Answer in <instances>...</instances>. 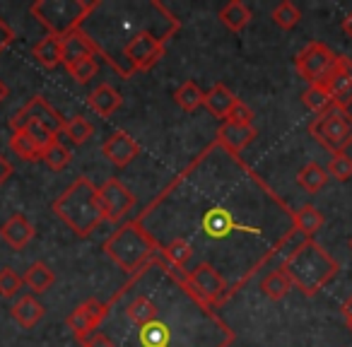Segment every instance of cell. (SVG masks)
<instances>
[{
    "mask_svg": "<svg viewBox=\"0 0 352 347\" xmlns=\"http://www.w3.org/2000/svg\"><path fill=\"white\" fill-rule=\"evenodd\" d=\"M142 215H174L176 236L191 244L193 254H225L246 249L251 239L270 263L289 258L304 241L292 225L294 212L263 179L225 147L212 142L152 201Z\"/></svg>",
    "mask_w": 352,
    "mask_h": 347,
    "instance_id": "cell-1",
    "label": "cell"
},
{
    "mask_svg": "<svg viewBox=\"0 0 352 347\" xmlns=\"http://www.w3.org/2000/svg\"><path fill=\"white\" fill-rule=\"evenodd\" d=\"M54 212L60 222L70 227L78 236L87 239L107 222L99 201V188L89 177H78L54 201Z\"/></svg>",
    "mask_w": 352,
    "mask_h": 347,
    "instance_id": "cell-2",
    "label": "cell"
},
{
    "mask_svg": "<svg viewBox=\"0 0 352 347\" xmlns=\"http://www.w3.org/2000/svg\"><path fill=\"white\" fill-rule=\"evenodd\" d=\"M280 268L292 280L294 289H299L304 297H314L336 278L338 270H340V263L321 244L309 239Z\"/></svg>",
    "mask_w": 352,
    "mask_h": 347,
    "instance_id": "cell-3",
    "label": "cell"
},
{
    "mask_svg": "<svg viewBox=\"0 0 352 347\" xmlns=\"http://www.w3.org/2000/svg\"><path fill=\"white\" fill-rule=\"evenodd\" d=\"M107 256L126 273H142L152 265V258L157 254V244L145 232V227L138 220L126 222L118 227L104 244Z\"/></svg>",
    "mask_w": 352,
    "mask_h": 347,
    "instance_id": "cell-4",
    "label": "cell"
},
{
    "mask_svg": "<svg viewBox=\"0 0 352 347\" xmlns=\"http://www.w3.org/2000/svg\"><path fill=\"white\" fill-rule=\"evenodd\" d=\"M99 8V0H36L30 12L49 34L60 36L80 30L85 20Z\"/></svg>",
    "mask_w": 352,
    "mask_h": 347,
    "instance_id": "cell-5",
    "label": "cell"
},
{
    "mask_svg": "<svg viewBox=\"0 0 352 347\" xmlns=\"http://www.w3.org/2000/svg\"><path fill=\"white\" fill-rule=\"evenodd\" d=\"M309 133L331 155H342L352 145V113L333 104L323 113L314 116V121L309 123Z\"/></svg>",
    "mask_w": 352,
    "mask_h": 347,
    "instance_id": "cell-6",
    "label": "cell"
},
{
    "mask_svg": "<svg viewBox=\"0 0 352 347\" xmlns=\"http://www.w3.org/2000/svg\"><path fill=\"white\" fill-rule=\"evenodd\" d=\"M164 46H166V36H160L152 30H138L126 41L121 54V63L126 68L128 80L138 70H150L152 65H157V60L164 56Z\"/></svg>",
    "mask_w": 352,
    "mask_h": 347,
    "instance_id": "cell-7",
    "label": "cell"
},
{
    "mask_svg": "<svg viewBox=\"0 0 352 347\" xmlns=\"http://www.w3.org/2000/svg\"><path fill=\"white\" fill-rule=\"evenodd\" d=\"M336 60L338 56L323 41H311L297 54L294 68L309 85H323L328 75L333 73V68H336Z\"/></svg>",
    "mask_w": 352,
    "mask_h": 347,
    "instance_id": "cell-8",
    "label": "cell"
},
{
    "mask_svg": "<svg viewBox=\"0 0 352 347\" xmlns=\"http://www.w3.org/2000/svg\"><path fill=\"white\" fill-rule=\"evenodd\" d=\"M123 294V289H118V294H113L109 302H99V299H87V302L78 304V306L73 309V313H70L68 318H65V326L73 331V335L78 337L80 342L85 340L87 335H92V333H97V328L104 323V318L109 316V311H111V304L116 302L118 297Z\"/></svg>",
    "mask_w": 352,
    "mask_h": 347,
    "instance_id": "cell-9",
    "label": "cell"
},
{
    "mask_svg": "<svg viewBox=\"0 0 352 347\" xmlns=\"http://www.w3.org/2000/svg\"><path fill=\"white\" fill-rule=\"evenodd\" d=\"M30 121L41 123V126H46L51 133H56V135H60V133H63V126H65V118L60 116V113L49 104V99L41 97V94L32 97L30 102H27L25 107H22L20 111L10 118L12 133L25 131V128L30 126Z\"/></svg>",
    "mask_w": 352,
    "mask_h": 347,
    "instance_id": "cell-10",
    "label": "cell"
},
{
    "mask_svg": "<svg viewBox=\"0 0 352 347\" xmlns=\"http://www.w3.org/2000/svg\"><path fill=\"white\" fill-rule=\"evenodd\" d=\"M191 275V282L196 287L198 297H201L203 306L210 311L212 306H220L222 302H227V278H222L220 270H215L208 263H196V268L188 270Z\"/></svg>",
    "mask_w": 352,
    "mask_h": 347,
    "instance_id": "cell-11",
    "label": "cell"
},
{
    "mask_svg": "<svg viewBox=\"0 0 352 347\" xmlns=\"http://www.w3.org/2000/svg\"><path fill=\"white\" fill-rule=\"evenodd\" d=\"M99 201H102L104 217L109 222H118L135 208V196L123 186L118 179H107L99 188Z\"/></svg>",
    "mask_w": 352,
    "mask_h": 347,
    "instance_id": "cell-12",
    "label": "cell"
},
{
    "mask_svg": "<svg viewBox=\"0 0 352 347\" xmlns=\"http://www.w3.org/2000/svg\"><path fill=\"white\" fill-rule=\"evenodd\" d=\"M323 87H326V92L331 94L336 107L350 109V104H352V58L338 56L336 68H333V73L326 78Z\"/></svg>",
    "mask_w": 352,
    "mask_h": 347,
    "instance_id": "cell-13",
    "label": "cell"
},
{
    "mask_svg": "<svg viewBox=\"0 0 352 347\" xmlns=\"http://www.w3.org/2000/svg\"><path fill=\"white\" fill-rule=\"evenodd\" d=\"M102 155L107 157L113 166L123 169V166H128L138 155H140V145H138L126 131H116L104 140Z\"/></svg>",
    "mask_w": 352,
    "mask_h": 347,
    "instance_id": "cell-14",
    "label": "cell"
},
{
    "mask_svg": "<svg viewBox=\"0 0 352 347\" xmlns=\"http://www.w3.org/2000/svg\"><path fill=\"white\" fill-rule=\"evenodd\" d=\"M60 41H63V65L65 68L73 63H80V60H85V58L99 56V44L85 30L70 32V34H65Z\"/></svg>",
    "mask_w": 352,
    "mask_h": 347,
    "instance_id": "cell-15",
    "label": "cell"
},
{
    "mask_svg": "<svg viewBox=\"0 0 352 347\" xmlns=\"http://www.w3.org/2000/svg\"><path fill=\"white\" fill-rule=\"evenodd\" d=\"M258 135L254 126H239V123H230L225 121L217 131V145L225 147L232 155H239L249 142H254V137Z\"/></svg>",
    "mask_w": 352,
    "mask_h": 347,
    "instance_id": "cell-16",
    "label": "cell"
},
{
    "mask_svg": "<svg viewBox=\"0 0 352 347\" xmlns=\"http://www.w3.org/2000/svg\"><path fill=\"white\" fill-rule=\"evenodd\" d=\"M0 239L6 241L8 246H12L15 251H22L34 239V225L22 212H15L6 225L0 227Z\"/></svg>",
    "mask_w": 352,
    "mask_h": 347,
    "instance_id": "cell-17",
    "label": "cell"
},
{
    "mask_svg": "<svg viewBox=\"0 0 352 347\" xmlns=\"http://www.w3.org/2000/svg\"><path fill=\"white\" fill-rule=\"evenodd\" d=\"M121 94L116 92V89L111 87V85H99V87H94L92 92H89V97H87V104H89V109H92L97 116H102V118H109V116H113V113L118 111V107H121Z\"/></svg>",
    "mask_w": 352,
    "mask_h": 347,
    "instance_id": "cell-18",
    "label": "cell"
},
{
    "mask_svg": "<svg viewBox=\"0 0 352 347\" xmlns=\"http://www.w3.org/2000/svg\"><path fill=\"white\" fill-rule=\"evenodd\" d=\"M32 56L34 60L46 70H54L56 65L63 63V41L60 36H54V34H46L44 39H39L32 49Z\"/></svg>",
    "mask_w": 352,
    "mask_h": 347,
    "instance_id": "cell-19",
    "label": "cell"
},
{
    "mask_svg": "<svg viewBox=\"0 0 352 347\" xmlns=\"http://www.w3.org/2000/svg\"><path fill=\"white\" fill-rule=\"evenodd\" d=\"M10 311H12V318H15V323L20 328H34L36 323L44 318L46 309L41 306V302H36V297L25 294V297H20L15 304H12Z\"/></svg>",
    "mask_w": 352,
    "mask_h": 347,
    "instance_id": "cell-20",
    "label": "cell"
},
{
    "mask_svg": "<svg viewBox=\"0 0 352 347\" xmlns=\"http://www.w3.org/2000/svg\"><path fill=\"white\" fill-rule=\"evenodd\" d=\"M234 104H236V97L225 87V85H215V87L208 89L206 97H203V107H206L215 118H222V121H227V113L232 111Z\"/></svg>",
    "mask_w": 352,
    "mask_h": 347,
    "instance_id": "cell-21",
    "label": "cell"
},
{
    "mask_svg": "<svg viewBox=\"0 0 352 347\" xmlns=\"http://www.w3.org/2000/svg\"><path fill=\"white\" fill-rule=\"evenodd\" d=\"M126 313L135 328H142V326H147V323H152V321L160 318V309H157V304L152 302L150 297H145V294H138V297L128 304Z\"/></svg>",
    "mask_w": 352,
    "mask_h": 347,
    "instance_id": "cell-22",
    "label": "cell"
},
{
    "mask_svg": "<svg viewBox=\"0 0 352 347\" xmlns=\"http://www.w3.org/2000/svg\"><path fill=\"white\" fill-rule=\"evenodd\" d=\"M292 227L297 232H302L307 239H311V236L323 227V212L314 205H302L299 210H294Z\"/></svg>",
    "mask_w": 352,
    "mask_h": 347,
    "instance_id": "cell-23",
    "label": "cell"
},
{
    "mask_svg": "<svg viewBox=\"0 0 352 347\" xmlns=\"http://www.w3.org/2000/svg\"><path fill=\"white\" fill-rule=\"evenodd\" d=\"M138 342H140V347H169L171 345L169 326L157 318V321L138 328Z\"/></svg>",
    "mask_w": 352,
    "mask_h": 347,
    "instance_id": "cell-24",
    "label": "cell"
},
{
    "mask_svg": "<svg viewBox=\"0 0 352 347\" xmlns=\"http://www.w3.org/2000/svg\"><path fill=\"white\" fill-rule=\"evenodd\" d=\"M157 254H160L162 258L169 260V263L184 268V270H186V265L191 263V258H193L191 244H188V241H184V239H169L166 244L157 246Z\"/></svg>",
    "mask_w": 352,
    "mask_h": 347,
    "instance_id": "cell-25",
    "label": "cell"
},
{
    "mask_svg": "<svg viewBox=\"0 0 352 347\" xmlns=\"http://www.w3.org/2000/svg\"><path fill=\"white\" fill-rule=\"evenodd\" d=\"M261 289H263V294L268 299L280 302V299L287 297V292L292 289V280L287 278V273H285L283 268H275L261 280Z\"/></svg>",
    "mask_w": 352,
    "mask_h": 347,
    "instance_id": "cell-26",
    "label": "cell"
},
{
    "mask_svg": "<svg viewBox=\"0 0 352 347\" xmlns=\"http://www.w3.org/2000/svg\"><path fill=\"white\" fill-rule=\"evenodd\" d=\"M326 181H328V171L323 169L318 161H309V164H304L297 174V183L307 193H318L323 186H326Z\"/></svg>",
    "mask_w": 352,
    "mask_h": 347,
    "instance_id": "cell-27",
    "label": "cell"
},
{
    "mask_svg": "<svg viewBox=\"0 0 352 347\" xmlns=\"http://www.w3.org/2000/svg\"><path fill=\"white\" fill-rule=\"evenodd\" d=\"M220 20L230 32H241L251 22V10L241 0H232L220 10Z\"/></svg>",
    "mask_w": 352,
    "mask_h": 347,
    "instance_id": "cell-28",
    "label": "cell"
},
{
    "mask_svg": "<svg viewBox=\"0 0 352 347\" xmlns=\"http://www.w3.org/2000/svg\"><path fill=\"white\" fill-rule=\"evenodd\" d=\"M22 282H25L32 292H46V289L56 282V275L46 263H32L30 268H27Z\"/></svg>",
    "mask_w": 352,
    "mask_h": 347,
    "instance_id": "cell-29",
    "label": "cell"
},
{
    "mask_svg": "<svg viewBox=\"0 0 352 347\" xmlns=\"http://www.w3.org/2000/svg\"><path fill=\"white\" fill-rule=\"evenodd\" d=\"M10 150L20 157L22 161H41V150L27 131H15L10 135Z\"/></svg>",
    "mask_w": 352,
    "mask_h": 347,
    "instance_id": "cell-30",
    "label": "cell"
},
{
    "mask_svg": "<svg viewBox=\"0 0 352 347\" xmlns=\"http://www.w3.org/2000/svg\"><path fill=\"white\" fill-rule=\"evenodd\" d=\"M203 97H206V92H203V89L198 87L193 80H186V82H184L182 87L174 92V102L179 104L184 111H188V113L203 107Z\"/></svg>",
    "mask_w": 352,
    "mask_h": 347,
    "instance_id": "cell-31",
    "label": "cell"
},
{
    "mask_svg": "<svg viewBox=\"0 0 352 347\" xmlns=\"http://www.w3.org/2000/svg\"><path fill=\"white\" fill-rule=\"evenodd\" d=\"M63 135L68 137L73 145H85L89 137L94 135V126L87 121L85 116H73V118H65V126H63Z\"/></svg>",
    "mask_w": 352,
    "mask_h": 347,
    "instance_id": "cell-32",
    "label": "cell"
},
{
    "mask_svg": "<svg viewBox=\"0 0 352 347\" xmlns=\"http://www.w3.org/2000/svg\"><path fill=\"white\" fill-rule=\"evenodd\" d=\"M302 102H304V107H307L309 111L316 113V116L326 111L328 107H333L331 94L326 92V87H323V85H309V89L302 94Z\"/></svg>",
    "mask_w": 352,
    "mask_h": 347,
    "instance_id": "cell-33",
    "label": "cell"
},
{
    "mask_svg": "<svg viewBox=\"0 0 352 347\" xmlns=\"http://www.w3.org/2000/svg\"><path fill=\"white\" fill-rule=\"evenodd\" d=\"M41 159H44L54 171H63L65 166L73 161V152H70L60 140H56L54 145H49L44 152H41Z\"/></svg>",
    "mask_w": 352,
    "mask_h": 347,
    "instance_id": "cell-34",
    "label": "cell"
},
{
    "mask_svg": "<svg viewBox=\"0 0 352 347\" xmlns=\"http://www.w3.org/2000/svg\"><path fill=\"white\" fill-rule=\"evenodd\" d=\"M270 17H273V22L278 27H283V30H292V27L299 25V20H302V12H299L297 5H292L289 0H283L280 5L273 8V12H270Z\"/></svg>",
    "mask_w": 352,
    "mask_h": 347,
    "instance_id": "cell-35",
    "label": "cell"
},
{
    "mask_svg": "<svg viewBox=\"0 0 352 347\" xmlns=\"http://www.w3.org/2000/svg\"><path fill=\"white\" fill-rule=\"evenodd\" d=\"M326 171L333 179H338V181H350L352 179V157L345 155V152H342V155H333L326 166Z\"/></svg>",
    "mask_w": 352,
    "mask_h": 347,
    "instance_id": "cell-36",
    "label": "cell"
},
{
    "mask_svg": "<svg viewBox=\"0 0 352 347\" xmlns=\"http://www.w3.org/2000/svg\"><path fill=\"white\" fill-rule=\"evenodd\" d=\"M70 73V78L75 80V82H80V85H87L89 80L97 75V70H99V65H97V60L94 58H85V60H80V63H73V65H68L65 68Z\"/></svg>",
    "mask_w": 352,
    "mask_h": 347,
    "instance_id": "cell-37",
    "label": "cell"
},
{
    "mask_svg": "<svg viewBox=\"0 0 352 347\" xmlns=\"http://www.w3.org/2000/svg\"><path fill=\"white\" fill-rule=\"evenodd\" d=\"M22 289V278L15 273L12 268H3L0 270V297L3 299H12L17 292Z\"/></svg>",
    "mask_w": 352,
    "mask_h": 347,
    "instance_id": "cell-38",
    "label": "cell"
},
{
    "mask_svg": "<svg viewBox=\"0 0 352 347\" xmlns=\"http://www.w3.org/2000/svg\"><path fill=\"white\" fill-rule=\"evenodd\" d=\"M25 131L30 133L32 140H34L36 145H39V150H41V152H44L46 147L54 145V142L58 140V135H56V133H51L46 126H41V123H34V121H30V126H27Z\"/></svg>",
    "mask_w": 352,
    "mask_h": 347,
    "instance_id": "cell-39",
    "label": "cell"
},
{
    "mask_svg": "<svg viewBox=\"0 0 352 347\" xmlns=\"http://www.w3.org/2000/svg\"><path fill=\"white\" fill-rule=\"evenodd\" d=\"M227 121L239 123V126H254V111L249 104H244L241 99H236V104L232 107V111L227 113Z\"/></svg>",
    "mask_w": 352,
    "mask_h": 347,
    "instance_id": "cell-40",
    "label": "cell"
},
{
    "mask_svg": "<svg viewBox=\"0 0 352 347\" xmlns=\"http://www.w3.org/2000/svg\"><path fill=\"white\" fill-rule=\"evenodd\" d=\"M82 347H116V345H113V340L107 335V333L97 331V333H92V335L85 337Z\"/></svg>",
    "mask_w": 352,
    "mask_h": 347,
    "instance_id": "cell-41",
    "label": "cell"
},
{
    "mask_svg": "<svg viewBox=\"0 0 352 347\" xmlns=\"http://www.w3.org/2000/svg\"><path fill=\"white\" fill-rule=\"evenodd\" d=\"M12 41H15V30H12V27L0 17V54L10 49Z\"/></svg>",
    "mask_w": 352,
    "mask_h": 347,
    "instance_id": "cell-42",
    "label": "cell"
},
{
    "mask_svg": "<svg viewBox=\"0 0 352 347\" xmlns=\"http://www.w3.org/2000/svg\"><path fill=\"white\" fill-rule=\"evenodd\" d=\"M12 174H15V169H12L10 159H8L6 155H0V186H3V183H6Z\"/></svg>",
    "mask_w": 352,
    "mask_h": 347,
    "instance_id": "cell-43",
    "label": "cell"
},
{
    "mask_svg": "<svg viewBox=\"0 0 352 347\" xmlns=\"http://www.w3.org/2000/svg\"><path fill=\"white\" fill-rule=\"evenodd\" d=\"M342 316H345L347 323H352V294L342 302Z\"/></svg>",
    "mask_w": 352,
    "mask_h": 347,
    "instance_id": "cell-44",
    "label": "cell"
},
{
    "mask_svg": "<svg viewBox=\"0 0 352 347\" xmlns=\"http://www.w3.org/2000/svg\"><path fill=\"white\" fill-rule=\"evenodd\" d=\"M8 94H10V89H8V85L3 82V80H0V104L6 102V99H8Z\"/></svg>",
    "mask_w": 352,
    "mask_h": 347,
    "instance_id": "cell-45",
    "label": "cell"
},
{
    "mask_svg": "<svg viewBox=\"0 0 352 347\" xmlns=\"http://www.w3.org/2000/svg\"><path fill=\"white\" fill-rule=\"evenodd\" d=\"M342 30H345V32H347V34H350V36H352V12H350V15H347V20H345V22H342Z\"/></svg>",
    "mask_w": 352,
    "mask_h": 347,
    "instance_id": "cell-46",
    "label": "cell"
},
{
    "mask_svg": "<svg viewBox=\"0 0 352 347\" xmlns=\"http://www.w3.org/2000/svg\"><path fill=\"white\" fill-rule=\"evenodd\" d=\"M347 326H350V331H352V323H347Z\"/></svg>",
    "mask_w": 352,
    "mask_h": 347,
    "instance_id": "cell-47",
    "label": "cell"
},
{
    "mask_svg": "<svg viewBox=\"0 0 352 347\" xmlns=\"http://www.w3.org/2000/svg\"><path fill=\"white\" fill-rule=\"evenodd\" d=\"M350 249H352V239H350Z\"/></svg>",
    "mask_w": 352,
    "mask_h": 347,
    "instance_id": "cell-48",
    "label": "cell"
}]
</instances>
